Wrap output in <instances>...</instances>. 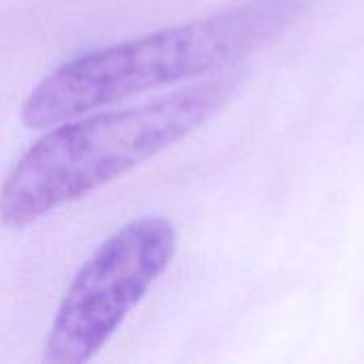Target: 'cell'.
<instances>
[{
	"instance_id": "6da1fadb",
	"label": "cell",
	"mask_w": 364,
	"mask_h": 364,
	"mask_svg": "<svg viewBox=\"0 0 364 364\" xmlns=\"http://www.w3.org/2000/svg\"><path fill=\"white\" fill-rule=\"evenodd\" d=\"M241 81V70L218 73L136 107L90 111L55 124L4 177L0 222L30 226L115 181L211 119Z\"/></svg>"
},
{
	"instance_id": "3957f363",
	"label": "cell",
	"mask_w": 364,
	"mask_h": 364,
	"mask_svg": "<svg viewBox=\"0 0 364 364\" xmlns=\"http://www.w3.org/2000/svg\"><path fill=\"white\" fill-rule=\"evenodd\" d=\"M177 252V230L168 218H136L81 264L49 326L47 364H85L122 328Z\"/></svg>"
},
{
	"instance_id": "7a4b0ae2",
	"label": "cell",
	"mask_w": 364,
	"mask_h": 364,
	"mask_svg": "<svg viewBox=\"0 0 364 364\" xmlns=\"http://www.w3.org/2000/svg\"><path fill=\"white\" fill-rule=\"evenodd\" d=\"M307 4L309 0H250L79 53L32 87L21 105V122L43 130L149 90L218 73L273 38Z\"/></svg>"
}]
</instances>
